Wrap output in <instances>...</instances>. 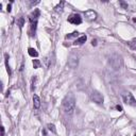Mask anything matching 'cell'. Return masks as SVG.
<instances>
[{
  "label": "cell",
  "mask_w": 136,
  "mask_h": 136,
  "mask_svg": "<svg viewBox=\"0 0 136 136\" xmlns=\"http://www.w3.org/2000/svg\"><path fill=\"white\" fill-rule=\"evenodd\" d=\"M86 40H87L86 35H83V36H80L79 38H77L73 44H74V45H83V44L86 42Z\"/></svg>",
  "instance_id": "cell-9"
},
{
  "label": "cell",
  "mask_w": 136,
  "mask_h": 136,
  "mask_svg": "<svg viewBox=\"0 0 136 136\" xmlns=\"http://www.w3.org/2000/svg\"><path fill=\"white\" fill-rule=\"evenodd\" d=\"M90 99H91V101H94L97 104H102L103 101H104V98H103L102 94L99 93V91H97V90H94L90 94Z\"/></svg>",
  "instance_id": "cell-3"
},
{
  "label": "cell",
  "mask_w": 136,
  "mask_h": 136,
  "mask_svg": "<svg viewBox=\"0 0 136 136\" xmlns=\"http://www.w3.org/2000/svg\"><path fill=\"white\" fill-rule=\"evenodd\" d=\"M7 10H8V12H11V10H12V6H11V4H8Z\"/></svg>",
  "instance_id": "cell-22"
},
{
  "label": "cell",
  "mask_w": 136,
  "mask_h": 136,
  "mask_svg": "<svg viewBox=\"0 0 136 136\" xmlns=\"http://www.w3.org/2000/svg\"><path fill=\"white\" fill-rule=\"evenodd\" d=\"M38 16H40V11L35 10L30 16H29V21H30V29H29V34L33 36L36 32V27H37V20Z\"/></svg>",
  "instance_id": "cell-2"
},
{
  "label": "cell",
  "mask_w": 136,
  "mask_h": 136,
  "mask_svg": "<svg viewBox=\"0 0 136 136\" xmlns=\"http://www.w3.org/2000/svg\"><path fill=\"white\" fill-rule=\"evenodd\" d=\"M91 45H93V46H96V45H97V41H96V40H93V41H91Z\"/></svg>",
  "instance_id": "cell-23"
},
{
  "label": "cell",
  "mask_w": 136,
  "mask_h": 136,
  "mask_svg": "<svg viewBox=\"0 0 136 136\" xmlns=\"http://www.w3.org/2000/svg\"><path fill=\"white\" fill-rule=\"evenodd\" d=\"M64 4H65V2L64 1H62L61 3H59L56 7H55V11L56 12H62L63 11V7H64Z\"/></svg>",
  "instance_id": "cell-14"
},
{
  "label": "cell",
  "mask_w": 136,
  "mask_h": 136,
  "mask_svg": "<svg viewBox=\"0 0 136 136\" xmlns=\"http://www.w3.org/2000/svg\"><path fill=\"white\" fill-rule=\"evenodd\" d=\"M75 108V100L72 95L67 96L63 101V110L67 115H72Z\"/></svg>",
  "instance_id": "cell-1"
},
{
  "label": "cell",
  "mask_w": 136,
  "mask_h": 136,
  "mask_svg": "<svg viewBox=\"0 0 136 136\" xmlns=\"http://www.w3.org/2000/svg\"><path fill=\"white\" fill-rule=\"evenodd\" d=\"M133 21H134V23H136V18H134V19H133Z\"/></svg>",
  "instance_id": "cell-25"
},
{
  "label": "cell",
  "mask_w": 136,
  "mask_h": 136,
  "mask_svg": "<svg viewBox=\"0 0 136 136\" xmlns=\"http://www.w3.org/2000/svg\"><path fill=\"white\" fill-rule=\"evenodd\" d=\"M134 136H136V134H135V135H134Z\"/></svg>",
  "instance_id": "cell-26"
},
{
  "label": "cell",
  "mask_w": 136,
  "mask_h": 136,
  "mask_svg": "<svg viewBox=\"0 0 136 136\" xmlns=\"http://www.w3.org/2000/svg\"><path fill=\"white\" fill-rule=\"evenodd\" d=\"M1 136H4V128L1 127Z\"/></svg>",
  "instance_id": "cell-24"
},
{
  "label": "cell",
  "mask_w": 136,
  "mask_h": 136,
  "mask_svg": "<svg viewBox=\"0 0 136 136\" xmlns=\"http://www.w3.org/2000/svg\"><path fill=\"white\" fill-rule=\"evenodd\" d=\"M17 26L20 28V29L25 26V18H24V17H19V18L17 19Z\"/></svg>",
  "instance_id": "cell-11"
},
{
  "label": "cell",
  "mask_w": 136,
  "mask_h": 136,
  "mask_svg": "<svg viewBox=\"0 0 136 136\" xmlns=\"http://www.w3.org/2000/svg\"><path fill=\"white\" fill-rule=\"evenodd\" d=\"M33 106L34 108H40L41 107V99H40V97H38L37 95H34L33 96Z\"/></svg>",
  "instance_id": "cell-6"
},
{
  "label": "cell",
  "mask_w": 136,
  "mask_h": 136,
  "mask_svg": "<svg viewBox=\"0 0 136 136\" xmlns=\"http://www.w3.org/2000/svg\"><path fill=\"white\" fill-rule=\"evenodd\" d=\"M119 4H120V6H121L123 9H128V4H127L126 2H123V1H120V2H119Z\"/></svg>",
  "instance_id": "cell-19"
},
{
  "label": "cell",
  "mask_w": 136,
  "mask_h": 136,
  "mask_svg": "<svg viewBox=\"0 0 136 136\" xmlns=\"http://www.w3.org/2000/svg\"><path fill=\"white\" fill-rule=\"evenodd\" d=\"M122 98L126 104L131 105V106H136V99L134 98V96L131 93H126L122 95Z\"/></svg>",
  "instance_id": "cell-4"
},
{
  "label": "cell",
  "mask_w": 136,
  "mask_h": 136,
  "mask_svg": "<svg viewBox=\"0 0 136 136\" xmlns=\"http://www.w3.org/2000/svg\"><path fill=\"white\" fill-rule=\"evenodd\" d=\"M36 81H37V77H36V75H34V77L32 78V80H31V90H32V91H33V90L35 89Z\"/></svg>",
  "instance_id": "cell-12"
},
{
  "label": "cell",
  "mask_w": 136,
  "mask_h": 136,
  "mask_svg": "<svg viewBox=\"0 0 136 136\" xmlns=\"http://www.w3.org/2000/svg\"><path fill=\"white\" fill-rule=\"evenodd\" d=\"M116 108H117L119 112H122V106L121 105H116Z\"/></svg>",
  "instance_id": "cell-20"
},
{
  "label": "cell",
  "mask_w": 136,
  "mask_h": 136,
  "mask_svg": "<svg viewBox=\"0 0 136 136\" xmlns=\"http://www.w3.org/2000/svg\"><path fill=\"white\" fill-rule=\"evenodd\" d=\"M68 23L72 24V25H80L82 24V18L79 14H71L69 17H68Z\"/></svg>",
  "instance_id": "cell-5"
},
{
  "label": "cell",
  "mask_w": 136,
  "mask_h": 136,
  "mask_svg": "<svg viewBox=\"0 0 136 136\" xmlns=\"http://www.w3.org/2000/svg\"><path fill=\"white\" fill-rule=\"evenodd\" d=\"M45 62H46V66L49 67V60H48V57H46V59H45Z\"/></svg>",
  "instance_id": "cell-21"
},
{
  "label": "cell",
  "mask_w": 136,
  "mask_h": 136,
  "mask_svg": "<svg viewBox=\"0 0 136 136\" xmlns=\"http://www.w3.org/2000/svg\"><path fill=\"white\" fill-rule=\"evenodd\" d=\"M78 35H79V32H77V31H74V32H72V33L68 34V35L66 36V38H72V37H77Z\"/></svg>",
  "instance_id": "cell-17"
},
{
  "label": "cell",
  "mask_w": 136,
  "mask_h": 136,
  "mask_svg": "<svg viewBox=\"0 0 136 136\" xmlns=\"http://www.w3.org/2000/svg\"><path fill=\"white\" fill-rule=\"evenodd\" d=\"M33 67H34L35 69L40 68V67H41V62L38 61V60H33Z\"/></svg>",
  "instance_id": "cell-15"
},
{
  "label": "cell",
  "mask_w": 136,
  "mask_h": 136,
  "mask_svg": "<svg viewBox=\"0 0 136 136\" xmlns=\"http://www.w3.org/2000/svg\"><path fill=\"white\" fill-rule=\"evenodd\" d=\"M128 44H129V46H131V48H132V49H135V48H136V38L132 40V41H131V42H129Z\"/></svg>",
  "instance_id": "cell-16"
},
{
  "label": "cell",
  "mask_w": 136,
  "mask_h": 136,
  "mask_svg": "<svg viewBox=\"0 0 136 136\" xmlns=\"http://www.w3.org/2000/svg\"><path fill=\"white\" fill-rule=\"evenodd\" d=\"M28 53H29V55L32 56V57H37V56H38V52H37L34 48H29V49H28Z\"/></svg>",
  "instance_id": "cell-10"
},
{
  "label": "cell",
  "mask_w": 136,
  "mask_h": 136,
  "mask_svg": "<svg viewBox=\"0 0 136 136\" xmlns=\"http://www.w3.org/2000/svg\"><path fill=\"white\" fill-rule=\"evenodd\" d=\"M68 64H69V66H70L71 68H75V67L78 66V57H75L74 55H71Z\"/></svg>",
  "instance_id": "cell-7"
},
{
  "label": "cell",
  "mask_w": 136,
  "mask_h": 136,
  "mask_svg": "<svg viewBox=\"0 0 136 136\" xmlns=\"http://www.w3.org/2000/svg\"><path fill=\"white\" fill-rule=\"evenodd\" d=\"M48 130H50V131H52L53 133H55V128H54L53 124H48Z\"/></svg>",
  "instance_id": "cell-18"
},
{
  "label": "cell",
  "mask_w": 136,
  "mask_h": 136,
  "mask_svg": "<svg viewBox=\"0 0 136 136\" xmlns=\"http://www.w3.org/2000/svg\"><path fill=\"white\" fill-rule=\"evenodd\" d=\"M6 67H7V71H8V73L11 74L12 71H11V68H10V66H9V55H8V54H6Z\"/></svg>",
  "instance_id": "cell-13"
},
{
  "label": "cell",
  "mask_w": 136,
  "mask_h": 136,
  "mask_svg": "<svg viewBox=\"0 0 136 136\" xmlns=\"http://www.w3.org/2000/svg\"><path fill=\"white\" fill-rule=\"evenodd\" d=\"M85 16L87 17L88 20H95L97 17V14L94 11H87V12H85Z\"/></svg>",
  "instance_id": "cell-8"
}]
</instances>
